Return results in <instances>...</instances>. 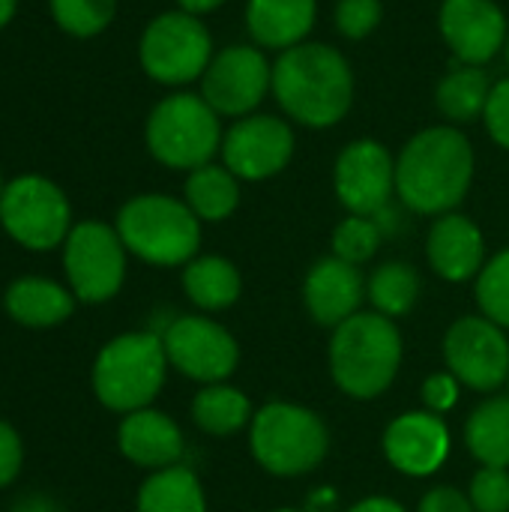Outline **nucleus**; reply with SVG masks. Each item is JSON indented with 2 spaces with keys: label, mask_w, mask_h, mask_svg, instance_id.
I'll return each mask as SVG.
<instances>
[{
  "label": "nucleus",
  "mask_w": 509,
  "mask_h": 512,
  "mask_svg": "<svg viewBox=\"0 0 509 512\" xmlns=\"http://www.w3.org/2000/svg\"><path fill=\"white\" fill-rule=\"evenodd\" d=\"M291 123L330 129L354 105V72L348 57L327 42H300L273 60L270 90Z\"/></svg>",
  "instance_id": "f257e3e1"
},
{
  "label": "nucleus",
  "mask_w": 509,
  "mask_h": 512,
  "mask_svg": "<svg viewBox=\"0 0 509 512\" xmlns=\"http://www.w3.org/2000/svg\"><path fill=\"white\" fill-rule=\"evenodd\" d=\"M474 180V147L459 126H429L396 156V195L420 216L453 213Z\"/></svg>",
  "instance_id": "f03ea898"
},
{
  "label": "nucleus",
  "mask_w": 509,
  "mask_h": 512,
  "mask_svg": "<svg viewBox=\"0 0 509 512\" xmlns=\"http://www.w3.org/2000/svg\"><path fill=\"white\" fill-rule=\"evenodd\" d=\"M402 363V336L381 312H357L333 330L330 372L351 399L381 396Z\"/></svg>",
  "instance_id": "7ed1b4c3"
},
{
  "label": "nucleus",
  "mask_w": 509,
  "mask_h": 512,
  "mask_svg": "<svg viewBox=\"0 0 509 512\" xmlns=\"http://www.w3.org/2000/svg\"><path fill=\"white\" fill-rule=\"evenodd\" d=\"M126 252L156 267L189 264L201 246V219L171 195H138L117 213Z\"/></svg>",
  "instance_id": "20e7f679"
},
{
  "label": "nucleus",
  "mask_w": 509,
  "mask_h": 512,
  "mask_svg": "<svg viewBox=\"0 0 509 512\" xmlns=\"http://www.w3.org/2000/svg\"><path fill=\"white\" fill-rule=\"evenodd\" d=\"M168 372V354L156 333H123L111 339L93 363L96 399L120 414L147 408Z\"/></svg>",
  "instance_id": "39448f33"
},
{
  "label": "nucleus",
  "mask_w": 509,
  "mask_h": 512,
  "mask_svg": "<svg viewBox=\"0 0 509 512\" xmlns=\"http://www.w3.org/2000/svg\"><path fill=\"white\" fill-rule=\"evenodd\" d=\"M219 114L201 93H171L147 117V147L153 159L174 171L210 165L222 150Z\"/></svg>",
  "instance_id": "423d86ee"
},
{
  "label": "nucleus",
  "mask_w": 509,
  "mask_h": 512,
  "mask_svg": "<svg viewBox=\"0 0 509 512\" xmlns=\"http://www.w3.org/2000/svg\"><path fill=\"white\" fill-rule=\"evenodd\" d=\"M252 453L258 465L276 477H300L315 471L330 447L324 420L300 405L273 402L252 417Z\"/></svg>",
  "instance_id": "0eeeda50"
},
{
  "label": "nucleus",
  "mask_w": 509,
  "mask_h": 512,
  "mask_svg": "<svg viewBox=\"0 0 509 512\" xmlns=\"http://www.w3.org/2000/svg\"><path fill=\"white\" fill-rule=\"evenodd\" d=\"M213 54L216 51H213L210 30L198 15H189L183 9L156 15L144 27L138 45L144 72L168 87L198 81L207 72Z\"/></svg>",
  "instance_id": "6e6552de"
},
{
  "label": "nucleus",
  "mask_w": 509,
  "mask_h": 512,
  "mask_svg": "<svg viewBox=\"0 0 509 512\" xmlns=\"http://www.w3.org/2000/svg\"><path fill=\"white\" fill-rule=\"evenodd\" d=\"M69 201L39 174L12 180L0 195V222L6 234L33 252H48L69 237Z\"/></svg>",
  "instance_id": "1a4fd4ad"
},
{
  "label": "nucleus",
  "mask_w": 509,
  "mask_h": 512,
  "mask_svg": "<svg viewBox=\"0 0 509 512\" xmlns=\"http://www.w3.org/2000/svg\"><path fill=\"white\" fill-rule=\"evenodd\" d=\"M63 267L69 291L81 303L111 300L126 276V246L117 228L105 222H81L63 243Z\"/></svg>",
  "instance_id": "9d476101"
},
{
  "label": "nucleus",
  "mask_w": 509,
  "mask_h": 512,
  "mask_svg": "<svg viewBox=\"0 0 509 512\" xmlns=\"http://www.w3.org/2000/svg\"><path fill=\"white\" fill-rule=\"evenodd\" d=\"M273 90V63L258 45H228L201 75V96L219 117H249Z\"/></svg>",
  "instance_id": "9b49d317"
},
{
  "label": "nucleus",
  "mask_w": 509,
  "mask_h": 512,
  "mask_svg": "<svg viewBox=\"0 0 509 512\" xmlns=\"http://www.w3.org/2000/svg\"><path fill=\"white\" fill-rule=\"evenodd\" d=\"M297 147L294 129L276 114H249L231 123L222 138V165L240 180H267L285 171Z\"/></svg>",
  "instance_id": "f8f14e48"
},
{
  "label": "nucleus",
  "mask_w": 509,
  "mask_h": 512,
  "mask_svg": "<svg viewBox=\"0 0 509 512\" xmlns=\"http://www.w3.org/2000/svg\"><path fill=\"white\" fill-rule=\"evenodd\" d=\"M450 372L471 390L492 393L509 381V342L504 327L486 315L459 318L444 339Z\"/></svg>",
  "instance_id": "ddd939ff"
},
{
  "label": "nucleus",
  "mask_w": 509,
  "mask_h": 512,
  "mask_svg": "<svg viewBox=\"0 0 509 512\" xmlns=\"http://www.w3.org/2000/svg\"><path fill=\"white\" fill-rule=\"evenodd\" d=\"M168 363L192 381L222 384L240 360L234 336L210 318L183 315L162 333Z\"/></svg>",
  "instance_id": "4468645a"
},
{
  "label": "nucleus",
  "mask_w": 509,
  "mask_h": 512,
  "mask_svg": "<svg viewBox=\"0 0 509 512\" xmlns=\"http://www.w3.org/2000/svg\"><path fill=\"white\" fill-rule=\"evenodd\" d=\"M336 198L354 216H375L396 195V159L375 138L351 141L333 165Z\"/></svg>",
  "instance_id": "2eb2a0df"
},
{
  "label": "nucleus",
  "mask_w": 509,
  "mask_h": 512,
  "mask_svg": "<svg viewBox=\"0 0 509 512\" xmlns=\"http://www.w3.org/2000/svg\"><path fill=\"white\" fill-rule=\"evenodd\" d=\"M438 27L456 63L486 66L507 48V15L495 0H444Z\"/></svg>",
  "instance_id": "dca6fc26"
},
{
  "label": "nucleus",
  "mask_w": 509,
  "mask_h": 512,
  "mask_svg": "<svg viewBox=\"0 0 509 512\" xmlns=\"http://www.w3.org/2000/svg\"><path fill=\"white\" fill-rule=\"evenodd\" d=\"M384 453L396 471L408 477H429L450 456V432L438 414L408 411L387 426Z\"/></svg>",
  "instance_id": "f3484780"
},
{
  "label": "nucleus",
  "mask_w": 509,
  "mask_h": 512,
  "mask_svg": "<svg viewBox=\"0 0 509 512\" xmlns=\"http://www.w3.org/2000/svg\"><path fill=\"white\" fill-rule=\"evenodd\" d=\"M363 294H366V285H363L360 270L336 255L321 258L309 270L306 285H303V300H306L309 315L321 327H333V330L360 312Z\"/></svg>",
  "instance_id": "a211bd4d"
},
{
  "label": "nucleus",
  "mask_w": 509,
  "mask_h": 512,
  "mask_svg": "<svg viewBox=\"0 0 509 512\" xmlns=\"http://www.w3.org/2000/svg\"><path fill=\"white\" fill-rule=\"evenodd\" d=\"M426 255L432 270L447 282H468L486 267L483 231L462 213H444L435 219L426 237Z\"/></svg>",
  "instance_id": "6ab92c4d"
},
{
  "label": "nucleus",
  "mask_w": 509,
  "mask_h": 512,
  "mask_svg": "<svg viewBox=\"0 0 509 512\" xmlns=\"http://www.w3.org/2000/svg\"><path fill=\"white\" fill-rule=\"evenodd\" d=\"M117 444H120V453L132 465L150 468V471L171 468L183 456V435L177 423L168 414L153 411V408L126 414L117 429Z\"/></svg>",
  "instance_id": "aec40b11"
},
{
  "label": "nucleus",
  "mask_w": 509,
  "mask_h": 512,
  "mask_svg": "<svg viewBox=\"0 0 509 512\" xmlns=\"http://www.w3.org/2000/svg\"><path fill=\"white\" fill-rule=\"evenodd\" d=\"M318 0H246V30L264 51H288L309 42Z\"/></svg>",
  "instance_id": "412c9836"
},
{
  "label": "nucleus",
  "mask_w": 509,
  "mask_h": 512,
  "mask_svg": "<svg viewBox=\"0 0 509 512\" xmlns=\"http://www.w3.org/2000/svg\"><path fill=\"white\" fill-rule=\"evenodd\" d=\"M3 303L12 321H18L21 327H33V330L57 327L75 312V294L39 276L15 279L6 288Z\"/></svg>",
  "instance_id": "4be33fe9"
},
{
  "label": "nucleus",
  "mask_w": 509,
  "mask_h": 512,
  "mask_svg": "<svg viewBox=\"0 0 509 512\" xmlns=\"http://www.w3.org/2000/svg\"><path fill=\"white\" fill-rule=\"evenodd\" d=\"M489 93H492V81L483 66L456 63L441 78L435 90V105L447 117L450 126H462V123H474L483 117Z\"/></svg>",
  "instance_id": "5701e85b"
},
{
  "label": "nucleus",
  "mask_w": 509,
  "mask_h": 512,
  "mask_svg": "<svg viewBox=\"0 0 509 512\" xmlns=\"http://www.w3.org/2000/svg\"><path fill=\"white\" fill-rule=\"evenodd\" d=\"M240 273L228 258L219 255H204V258H192L183 270V291L186 297L207 309V312H219L237 303L240 297Z\"/></svg>",
  "instance_id": "b1692460"
},
{
  "label": "nucleus",
  "mask_w": 509,
  "mask_h": 512,
  "mask_svg": "<svg viewBox=\"0 0 509 512\" xmlns=\"http://www.w3.org/2000/svg\"><path fill=\"white\" fill-rule=\"evenodd\" d=\"M465 444L483 468H509V396L474 408L465 423Z\"/></svg>",
  "instance_id": "393cba45"
},
{
  "label": "nucleus",
  "mask_w": 509,
  "mask_h": 512,
  "mask_svg": "<svg viewBox=\"0 0 509 512\" xmlns=\"http://www.w3.org/2000/svg\"><path fill=\"white\" fill-rule=\"evenodd\" d=\"M186 204L201 222H222L240 204V177L225 165H201L186 177Z\"/></svg>",
  "instance_id": "a878e982"
},
{
  "label": "nucleus",
  "mask_w": 509,
  "mask_h": 512,
  "mask_svg": "<svg viewBox=\"0 0 509 512\" xmlns=\"http://www.w3.org/2000/svg\"><path fill=\"white\" fill-rule=\"evenodd\" d=\"M138 512H207V501L198 477L183 465H171L144 480L138 489Z\"/></svg>",
  "instance_id": "bb28decb"
},
{
  "label": "nucleus",
  "mask_w": 509,
  "mask_h": 512,
  "mask_svg": "<svg viewBox=\"0 0 509 512\" xmlns=\"http://www.w3.org/2000/svg\"><path fill=\"white\" fill-rule=\"evenodd\" d=\"M192 420L207 435H234L252 420V408L240 390L210 384L192 399Z\"/></svg>",
  "instance_id": "cd10ccee"
},
{
  "label": "nucleus",
  "mask_w": 509,
  "mask_h": 512,
  "mask_svg": "<svg viewBox=\"0 0 509 512\" xmlns=\"http://www.w3.org/2000/svg\"><path fill=\"white\" fill-rule=\"evenodd\" d=\"M366 294L381 315L387 318L408 315L420 297V273L405 261H387L372 273Z\"/></svg>",
  "instance_id": "c85d7f7f"
},
{
  "label": "nucleus",
  "mask_w": 509,
  "mask_h": 512,
  "mask_svg": "<svg viewBox=\"0 0 509 512\" xmlns=\"http://www.w3.org/2000/svg\"><path fill=\"white\" fill-rule=\"evenodd\" d=\"M381 240H384V231L375 222V216H354L351 213L333 231V255L357 267V264H366L378 252Z\"/></svg>",
  "instance_id": "c756f323"
},
{
  "label": "nucleus",
  "mask_w": 509,
  "mask_h": 512,
  "mask_svg": "<svg viewBox=\"0 0 509 512\" xmlns=\"http://www.w3.org/2000/svg\"><path fill=\"white\" fill-rule=\"evenodd\" d=\"M477 303L489 321L509 330V249L498 252L477 276Z\"/></svg>",
  "instance_id": "7c9ffc66"
},
{
  "label": "nucleus",
  "mask_w": 509,
  "mask_h": 512,
  "mask_svg": "<svg viewBox=\"0 0 509 512\" xmlns=\"http://www.w3.org/2000/svg\"><path fill=\"white\" fill-rule=\"evenodd\" d=\"M51 12L66 33L96 36L111 24L117 0H51Z\"/></svg>",
  "instance_id": "2f4dec72"
},
{
  "label": "nucleus",
  "mask_w": 509,
  "mask_h": 512,
  "mask_svg": "<svg viewBox=\"0 0 509 512\" xmlns=\"http://www.w3.org/2000/svg\"><path fill=\"white\" fill-rule=\"evenodd\" d=\"M384 18L381 0H336L333 24L345 39H366L378 30Z\"/></svg>",
  "instance_id": "473e14b6"
},
{
  "label": "nucleus",
  "mask_w": 509,
  "mask_h": 512,
  "mask_svg": "<svg viewBox=\"0 0 509 512\" xmlns=\"http://www.w3.org/2000/svg\"><path fill=\"white\" fill-rule=\"evenodd\" d=\"M471 504L477 512H509V471L480 468L471 480Z\"/></svg>",
  "instance_id": "72a5a7b5"
},
{
  "label": "nucleus",
  "mask_w": 509,
  "mask_h": 512,
  "mask_svg": "<svg viewBox=\"0 0 509 512\" xmlns=\"http://www.w3.org/2000/svg\"><path fill=\"white\" fill-rule=\"evenodd\" d=\"M483 123H486L489 138L498 147L509 150V78H501L492 84V93H489V102L483 111Z\"/></svg>",
  "instance_id": "f704fd0d"
},
{
  "label": "nucleus",
  "mask_w": 509,
  "mask_h": 512,
  "mask_svg": "<svg viewBox=\"0 0 509 512\" xmlns=\"http://www.w3.org/2000/svg\"><path fill=\"white\" fill-rule=\"evenodd\" d=\"M423 402H426V411H432V414L450 411L459 402V378L453 372L432 375L423 384Z\"/></svg>",
  "instance_id": "c9c22d12"
},
{
  "label": "nucleus",
  "mask_w": 509,
  "mask_h": 512,
  "mask_svg": "<svg viewBox=\"0 0 509 512\" xmlns=\"http://www.w3.org/2000/svg\"><path fill=\"white\" fill-rule=\"evenodd\" d=\"M21 462H24L21 438L9 423L0 420V489H6L21 474Z\"/></svg>",
  "instance_id": "e433bc0d"
},
{
  "label": "nucleus",
  "mask_w": 509,
  "mask_h": 512,
  "mask_svg": "<svg viewBox=\"0 0 509 512\" xmlns=\"http://www.w3.org/2000/svg\"><path fill=\"white\" fill-rule=\"evenodd\" d=\"M417 512H477V510H474L471 498H465L459 489H453V486H438V489H432V492H426V495H423V501H420Z\"/></svg>",
  "instance_id": "4c0bfd02"
},
{
  "label": "nucleus",
  "mask_w": 509,
  "mask_h": 512,
  "mask_svg": "<svg viewBox=\"0 0 509 512\" xmlns=\"http://www.w3.org/2000/svg\"><path fill=\"white\" fill-rule=\"evenodd\" d=\"M9 512H60V507L45 495H27V498L15 501Z\"/></svg>",
  "instance_id": "58836bf2"
},
{
  "label": "nucleus",
  "mask_w": 509,
  "mask_h": 512,
  "mask_svg": "<svg viewBox=\"0 0 509 512\" xmlns=\"http://www.w3.org/2000/svg\"><path fill=\"white\" fill-rule=\"evenodd\" d=\"M348 512H405V507L396 504L393 498H366V501L354 504Z\"/></svg>",
  "instance_id": "ea45409f"
},
{
  "label": "nucleus",
  "mask_w": 509,
  "mask_h": 512,
  "mask_svg": "<svg viewBox=\"0 0 509 512\" xmlns=\"http://www.w3.org/2000/svg\"><path fill=\"white\" fill-rule=\"evenodd\" d=\"M177 6L189 15H207V12H216L219 6H225V0H177Z\"/></svg>",
  "instance_id": "a19ab883"
},
{
  "label": "nucleus",
  "mask_w": 509,
  "mask_h": 512,
  "mask_svg": "<svg viewBox=\"0 0 509 512\" xmlns=\"http://www.w3.org/2000/svg\"><path fill=\"white\" fill-rule=\"evenodd\" d=\"M15 15V0H0V27Z\"/></svg>",
  "instance_id": "79ce46f5"
},
{
  "label": "nucleus",
  "mask_w": 509,
  "mask_h": 512,
  "mask_svg": "<svg viewBox=\"0 0 509 512\" xmlns=\"http://www.w3.org/2000/svg\"><path fill=\"white\" fill-rule=\"evenodd\" d=\"M504 51H507V66H509V39H507V48H504Z\"/></svg>",
  "instance_id": "37998d69"
},
{
  "label": "nucleus",
  "mask_w": 509,
  "mask_h": 512,
  "mask_svg": "<svg viewBox=\"0 0 509 512\" xmlns=\"http://www.w3.org/2000/svg\"><path fill=\"white\" fill-rule=\"evenodd\" d=\"M3 189H6V186H3V180H0V195H3Z\"/></svg>",
  "instance_id": "c03bdc74"
},
{
  "label": "nucleus",
  "mask_w": 509,
  "mask_h": 512,
  "mask_svg": "<svg viewBox=\"0 0 509 512\" xmlns=\"http://www.w3.org/2000/svg\"><path fill=\"white\" fill-rule=\"evenodd\" d=\"M276 512H294V510H276Z\"/></svg>",
  "instance_id": "a18cd8bd"
},
{
  "label": "nucleus",
  "mask_w": 509,
  "mask_h": 512,
  "mask_svg": "<svg viewBox=\"0 0 509 512\" xmlns=\"http://www.w3.org/2000/svg\"><path fill=\"white\" fill-rule=\"evenodd\" d=\"M507 387H509V381H507Z\"/></svg>",
  "instance_id": "49530a36"
}]
</instances>
